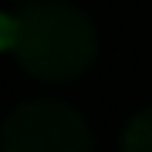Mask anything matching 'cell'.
Returning a JSON list of instances; mask_svg holds the SVG:
<instances>
[{
  "instance_id": "1",
  "label": "cell",
  "mask_w": 152,
  "mask_h": 152,
  "mask_svg": "<svg viewBox=\"0 0 152 152\" xmlns=\"http://www.w3.org/2000/svg\"><path fill=\"white\" fill-rule=\"evenodd\" d=\"M0 51H10L37 81L64 85L91 68L98 37L78 7L64 0H37L17 14H0Z\"/></svg>"
},
{
  "instance_id": "2",
  "label": "cell",
  "mask_w": 152,
  "mask_h": 152,
  "mask_svg": "<svg viewBox=\"0 0 152 152\" xmlns=\"http://www.w3.org/2000/svg\"><path fill=\"white\" fill-rule=\"evenodd\" d=\"M0 152H95L88 122L64 102H24L0 129Z\"/></svg>"
},
{
  "instance_id": "3",
  "label": "cell",
  "mask_w": 152,
  "mask_h": 152,
  "mask_svg": "<svg viewBox=\"0 0 152 152\" xmlns=\"http://www.w3.org/2000/svg\"><path fill=\"white\" fill-rule=\"evenodd\" d=\"M122 152H152V108L129 118L122 132Z\"/></svg>"
}]
</instances>
